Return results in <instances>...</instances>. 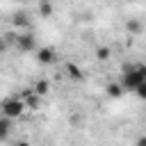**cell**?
<instances>
[{
  "instance_id": "5",
  "label": "cell",
  "mask_w": 146,
  "mask_h": 146,
  "mask_svg": "<svg viewBox=\"0 0 146 146\" xmlns=\"http://www.w3.org/2000/svg\"><path fill=\"white\" fill-rule=\"evenodd\" d=\"M9 135H11V119L0 114V141H5Z\"/></svg>"
},
{
  "instance_id": "3",
  "label": "cell",
  "mask_w": 146,
  "mask_h": 146,
  "mask_svg": "<svg viewBox=\"0 0 146 146\" xmlns=\"http://www.w3.org/2000/svg\"><path fill=\"white\" fill-rule=\"evenodd\" d=\"M16 46H18V50H23V52H32V50H36V36L32 34V32H18L16 34Z\"/></svg>"
},
{
  "instance_id": "1",
  "label": "cell",
  "mask_w": 146,
  "mask_h": 146,
  "mask_svg": "<svg viewBox=\"0 0 146 146\" xmlns=\"http://www.w3.org/2000/svg\"><path fill=\"white\" fill-rule=\"evenodd\" d=\"M119 84H121L123 91H137L139 87L146 84V68H144L141 64H132V66H128V68L123 71Z\"/></svg>"
},
{
  "instance_id": "9",
  "label": "cell",
  "mask_w": 146,
  "mask_h": 146,
  "mask_svg": "<svg viewBox=\"0 0 146 146\" xmlns=\"http://www.w3.org/2000/svg\"><path fill=\"white\" fill-rule=\"evenodd\" d=\"M107 91H110V96H114V98H119V96L123 94V89H121V84H112V87H110Z\"/></svg>"
},
{
  "instance_id": "10",
  "label": "cell",
  "mask_w": 146,
  "mask_h": 146,
  "mask_svg": "<svg viewBox=\"0 0 146 146\" xmlns=\"http://www.w3.org/2000/svg\"><path fill=\"white\" fill-rule=\"evenodd\" d=\"M2 50H7V41L0 36V52H2Z\"/></svg>"
},
{
  "instance_id": "11",
  "label": "cell",
  "mask_w": 146,
  "mask_h": 146,
  "mask_svg": "<svg viewBox=\"0 0 146 146\" xmlns=\"http://www.w3.org/2000/svg\"><path fill=\"white\" fill-rule=\"evenodd\" d=\"M16 146H30V144H27V141H18Z\"/></svg>"
},
{
  "instance_id": "8",
  "label": "cell",
  "mask_w": 146,
  "mask_h": 146,
  "mask_svg": "<svg viewBox=\"0 0 146 146\" xmlns=\"http://www.w3.org/2000/svg\"><path fill=\"white\" fill-rule=\"evenodd\" d=\"M32 91H34V94H39V96H43V94H48V82H43V80H41V82H36Z\"/></svg>"
},
{
  "instance_id": "7",
  "label": "cell",
  "mask_w": 146,
  "mask_h": 146,
  "mask_svg": "<svg viewBox=\"0 0 146 146\" xmlns=\"http://www.w3.org/2000/svg\"><path fill=\"white\" fill-rule=\"evenodd\" d=\"M14 25H16V27H27L30 21H27L25 14H16V16H14Z\"/></svg>"
},
{
  "instance_id": "6",
  "label": "cell",
  "mask_w": 146,
  "mask_h": 146,
  "mask_svg": "<svg viewBox=\"0 0 146 146\" xmlns=\"http://www.w3.org/2000/svg\"><path fill=\"white\" fill-rule=\"evenodd\" d=\"M39 14H41V16H50V14H52V5H50L48 0H41V2H39Z\"/></svg>"
},
{
  "instance_id": "4",
  "label": "cell",
  "mask_w": 146,
  "mask_h": 146,
  "mask_svg": "<svg viewBox=\"0 0 146 146\" xmlns=\"http://www.w3.org/2000/svg\"><path fill=\"white\" fill-rule=\"evenodd\" d=\"M34 52H36V62L43 64V66H48V64L55 62V52H52L50 48H36Z\"/></svg>"
},
{
  "instance_id": "12",
  "label": "cell",
  "mask_w": 146,
  "mask_h": 146,
  "mask_svg": "<svg viewBox=\"0 0 146 146\" xmlns=\"http://www.w3.org/2000/svg\"><path fill=\"white\" fill-rule=\"evenodd\" d=\"M23 2H27V0H23Z\"/></svg>"
},
{
  "instance_id": "2",
  "label": "cell",
  "mask_w": 146,
  "mask_h": 146,
  "mask_svg": "<svg viewBox=\"0 0 146 146\" xmlns=\"http://www.w3.org/2000/svg\"><path fill=\"white\" fill-rule=\"evenodd\" d=\"M23 112H25V103L18 96H9L0 103V114L7 116V119H18Z\"/></svg>"
}]
</instances>
